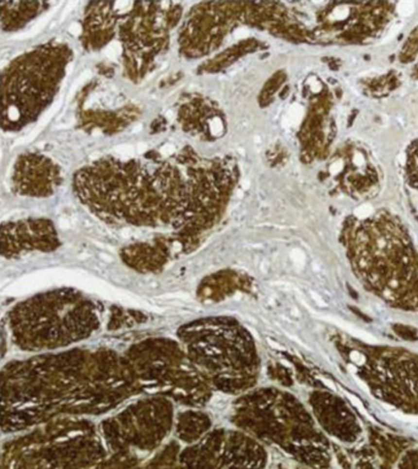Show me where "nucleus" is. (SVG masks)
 Wrapping results in <instances>:
<instances>
[{"instance_id": "13", "label": "nucleus", "mask_w": 418, "mask_h": 469, "mask_svg": "<svg viewBox=\"0 0 418 469\" xmlns=\"http://www.w3.org/2000/svg\"><path fill=\"white\" fill-rule=\"evenodd\" d=\"M346 396H347V398H348L349 401H351V403L352 404L354 405L356 408H358V410L361 413H363L365 416H367V412H366V408H365V405L362 404V402L361 401L358 400V398L356 397V396H353V395H351V393H347L346 392Z\"/></svg>"}, {"instance_id": "1", "label": "nucleus", "mask_w": 418, "mask_h": 469, "mask_svg": "<svg viewBox=\"0 0 418 469\" xmlns=\"http://www.w3.org/2000/svg\"><path fill=\"white\" fill-rule=\"evenodd\" d=\"M239 172L232 157L199 156L184 147L171 157H104L77 170L72 187L91 212L134 226H212L229 202Z\"/></svg>"}, {"instance_id": "12", "label": "nucleus", "mask_w": 418, "mask_h": 469, "mask_svg": "<svg viewBox=\"0 0 418 469\" xmlns=\"http://www.w3.org/2000/svg\"><path fill=\"white\" fill-rule=\"evenodd\" d=\"M408 166H410L411 177L416 178L418 183V144L413 149L412 153L410 154V161H408Z\"/></svg>"}, {"instance_id": "14", "label": "nucleus", "mask_w": 418, "mask_h": 469, "mask_svg": "<svg viewBox=\"0 0 418 469\" xmlns=\"http://www.w3.org/2000/svg\"><path fill=\"white\" fill-rule=\"evenodd\" d=\"M349 358H351L352 362L357 365H362L366 362L365 355H363L362 353H359V352H352V353L349 354Z\"/></svg>"}, {"instance_id": "11", "label": "nucleus", "mask_w": 418, "mask_h": 469, "mask_svg": "<svg viewBox=\"0 0 418 469\" xmlns=\"http://www.w3.org/2000/svg\"><path fill=\"white\" fill-rule=\"evenodd\" d=\"M325 318V320H328V321H330V322L335 323V325H336V326H339V327H341L342 330L347 331L348 334L353 335L354 337H357V338L362 339V341L370 342V343H375V342H377V338H375V337H373L372 335H369V334H368V332H365V331L359 330V328L354 327V326L349 325L348 322H346V321L341 320V318H332V316H329V318Z\"/></svg>"}, {"instance_id": "8", "label": "nucleus", "mask_w": 418, "mask_h": 469, "mask_svg": "<svg viewBox=\"0 0 418 469\" xmlns=\"http://www.w3.org/2000/svg\"><path fill=\"white\" fill-rule=\"evenodd\" d=\"M114 3H91L82 25V43L86 49H101L117 34V23L123 15L113 8Z\"/></svg>"}, {"instance_id": "7", "label": "nucleus", "mask_w": 418, "mask_h": 469, "mask_svg": "<svg viewBox=\"0 0 418 469\" xmlns=\"http://www.w3.org/2000/svg\"><path fill=\"white\" fill-rule=\"evenodd\" d=\"M4 252L22 249H49L57 244L53 223L44 218L23 219L3 226Z\"/></svg>"}, {"instance_id": "15", "label": "nucleus", "mask_w": 418, "mask_h": 469, "mask_svg": "<svg viewBox=\"0 0 418 469\" xmlns=\"http://www.w3.org/2000/svg\"><path fill=\"white\" fill-rule=\"evenodd\" d=\"M395 418L401 419L402 421H407V423H415L418 424V418H415V417H410V416H402V414H399V413H391Z\"/></svg>"}, {"instance_id": "5", "label": "nucleus", "mask_w": 418, "mask_h": 469, "mask_svg": "<svg viewBox=\"0 0 418 469\" xmlns=\"http://www.w3.org/2000/svg\"><path fill=\"white\" fill-rule=\"evenodd\" d=\"M59 164L41 153L27 152L16 158L10 175L11 187L21 196L48 198L62 185Z\"/></svg>"}, {"instance_id": "6", "label": "nucleus", "mask_w": 418, "mask_h": 469, "mask_svg": "<svg viewBox=\"0 0 418 469\" xmlns=\"http://www.w3.org/2000/svg\"><path fill=\"white\" fill-rule=\"evenodd\" d=\"M178 123L189 135L212 141L226 130V119L222 110L209 97L201 95H188L178 108Z\"/></svg>"}, {"instance_id": "10", "label": "nucleus", "mask_w": 418, "mask_h": 469, "mask_svg": "<svg viewBox=\"0 0 418 469\" xmlns=\"http://www.w3.org/2000/svg\"><path fill=\"white\" fill-rule=\"evenodd\" d=\"M258 42L254 39H246V41H241L238 43L233 44L232 47H228L227 49L222 50L211 58L210 60L205 62L204 64L200 65V71L204 74H213V72H218L221 70L227 69L231 67L234 62L239 59L241 57L245 55L246 53L255 50L258 48Z\"/></svg>"}, {"instance_id": "9", "label": "nucleus", "mask_w": 418, "mask_h": 469, "mask_svg": "<svg viewBox=\"0 0 418 469\" xmlns=\"http://www.w3.org/2000/svg\"><path fill=\"white\" fill-rule=\"evenodd\" d=\"M1 29L5 32L21 30L49 6L44 1H1Z\"/></svg>"}, {"instance_id": "3", "label": "nucleus", "mask_w": 418, "mask_h": 469, "mask_svg": "<svg viewBox=\"0 0 418 469\" xmlns=\"http://www.w3.org/2000/svg\"><path fill=\"white\" fill-rule=\"evenodd\" d=\"M182 16L180 4L134 3L118 26L124 47L125 69L133 77H140L146 67L168 44L170 31Z\"/></svg>"}, {"instance_id": "2", "label": "nucleus", "mask_w": 418, "mask_h": 469, "mask_svg": "<svg viewBox=\"0 0 418 469\" xmlns=\"http://www.w3.org/2000/svg\"><path fill=\"white\" fill-rule=\"evenodd\" d=\"M64 43L41 44L16 57L3 70V129L18 131L39 118L60 90L72 60Z\"/></svg>"}, {"instance_id": "4", "label": "nucleus", "mask_w": 418, "mask_h": 469, "mask_svg": "<svg viewBox=\"0 0 418 469\" xmlns=\"http://www.w3.org/2000/svg\"><path fill=\"white\" fill-rule=\"evenodd\" d=\"M245 3H200L187 14L178 34L180 53L188 59L203 58L218 49L225 38L244 22Z\"/></svg>"}, {"instance_id": "16", "label": "nucleus", "mask_w": 418, "mask_h": 469, "mask_svg": "<svg viewBox=\"0 0 418 469\" xmlns=\"http://www.w3.org/2000/svg\"><path fill=\"white\" fill-rule=\"evenodd\" d=\"M321 380H323V382L326 385V386H328V387H330L332 391H336V386H335L332 382L329 381V380H326V379H321Z\"/></svg>"}]
</instances>
